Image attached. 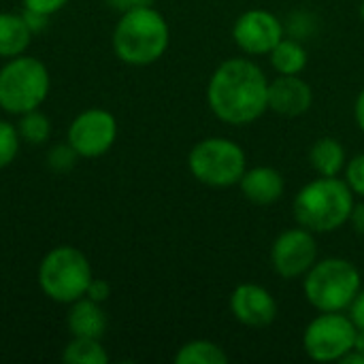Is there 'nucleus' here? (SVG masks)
Wrapping results in <instances>:
<instances>
[{
	"label": "nucleus",
	"mask_w": 364,
	"mask_h": 364,
	"mask_svg": "<svg viewBox=\"0 0 364 364\" xmlns=\"http://www.w3.org/2000/svg\"><path fill=\"white\" fill-rule=\"evenodd\" d=\"M207 105L224 124H254L269 111V79L250 58H228L209 79Z\"/></svg>",
	"instance_id": "obj_1"
},
{
	"label": "nucleus",
	"mask_w": 364,
	"mask_h": 364,
	"mask_svg": "<svg viewBox=\"0 0 364 364\" xmlns=\"http://www.w3.org/2000/svg\"><path fill=\"white\" fill-rule=\"evenodd\" d=\"M113 51L130 66H149L158 62L171 43V28L164 15L154 6H141L122 13L113 30Z\"/></svg>",
	"instance_id": "obj_2"
},
{
	"label": "nucleus",
	"mask_w": 364,
	"mask_h": 364,
	"mask_svg": "<svg viewBox=\"0 0 364 364\" xmlns=\"http://www.w3.org/2000/svg\"><path fill=\"white\" fill-rule=\"evenodd\" d=\"M354 192L341 177H318L303 186L294 198L292 211L299 226L320 232H335L350 222Z\"/></svg>",
	"instance_id": "obj_3"
},
{
	"label": "nucleus",
	"mask_w": 364,
	"mask_h": 364,
	"mask_svg": "<svg viewBox=\"0 0 364 364\" xmlns=\"http://www.w3.org/2000/svg\"><path fill=\"white\" fill-rule=\"evenodd\" d=\"M360 288L358 269L339 256L318 260L303 277V294L318 311H348Z\"/></svg>",
	"instance_id": "obj_4"
},
{
	"label": "nucleus",
	"mask_w": 364,
	"mask_h": 364,
	"mask_svg": "<svg viewBox=\"0 0 364 364\" xmlns=\"http://www.w3.org/2000/svg\"><path fill=\"white\" fill-rule=\"evenodd\" d=\"M51 77L45 62L32 55L9 58L0 68V109L9 115H21L47 100Z\"/></svg>",
	"instance_id": "obj_5"
},
{
	"label": "nucleus",
	"mask_w": 364,
	"mask_h": 364,
	"mask_svg": "<svg viewBox=\"0 0 364 364\" xmlns=\"http://www.w3.org/2000/svg\"><path fill=\"white\" fill-rule=\"evenodd\" d=\"M92 277L87 256L73 245L49 250L38 264V286L43 294L60 305H70L83 299Z\"/></svg>",
	"instance_id": "obj_6"
},
{
	"label": "nucleus",
	"mask_w": 364,
	"mask_h": 364,
	"mask_svg": "<svg viewBox=\"0 0 364 364\" xmlns=\"http://www.w3.org/2000/svg\"><path fill=\"white\" fill-rule=\"evenodd\" d=\"M188 168L196 181L209 188H230L239 186L247 171V156L232 139L207 136L190 149Z\"/></svg>",
	"instance_id": "obj_7"
},
{
	"label": "nucleus",
	"mask_w": 364,
	"mask_h": 364,
	"mask_svg": "<svg viewBox=\"0 0 364 364\" xmlns=\"http://www.w3.org/2000/svg\"><path fill=\"white\" fill-rule=\"evenodd\" d=\"M356 324L343 311H320L303 333V350L316 363H341L354 350Z\"/></svg>",
	"instance_id": "obj_8"
},
{
	"label": "nucleus",
	"mask_w": 364,
	"mask_h": 364,
	"mask_svg": "<svg viewBox=\"0 0 364 364\" xmlns=\"http://www.w3.org/2000/svg\"><path fill=\"white\" fill-rule=\"evenodd\" d=\"M117 139V119L111 111L92 107L81 111L68 126L66 141L79 154V158L105 156Z\"/></svg>",
	"instance_id": "obj_9"
},
{
	"label": "nucleus",
	"mask_w": 364,
	"mask_h": 364,
	"mask_svg": "<svg viewBox=\"0 0 364 364\" xmlns=\"http://www.w3.org/2000/svg\"><path fill=\"white\" fill-rule=\"evenodd\" d=\"M318 262V241L311 230L299 226L284 230L271 247V267L284 279L305 277Z\"/></svg>",
	"instance_id": "obj_10"
},
{
	"label": "nucleus",
	"mask_w": 364,
	"mask_h": 364,
	"mask_svg": "<svg viewBox=\"0 0 364 364\" xmlns=\"http://www.w3.org/2000/svg\"><path fill=\"white\" fill-rule=\"evenodd\" d=\"M284 34L279 17L267 9H250L232 26V41L245 55H269Z\"/></svg>",
	"instance_id": "obj_11"
},
{
	"label": "nucleus",
	"mask_w": 364,
	"mask_h": 364,
	"mask_svg": "<svg viewBox=\"0 0 364 364\" xmlns=\"http://www.w3.org/2000/svg\"><path fill=\"white\" fill-rule=\"evenodd\" d=\"M230 311L235 320L247 328H267L277 318L275 296L258 284H241L230 294Z\"/></svg>",
	"instance_id": "obj_12"
},
{
	"label": "nucleus",
	"mask_w": 364,
	"mask_h": 364,
	"mask_svg": "<svg viewBox=\"0 0 364 364\" xmlns=\"http://www.w3.org/2000/svg\"><path fill=\"white\" fill-rule=\"evenodd\" d=\"M314 105L311 85L299 75H277L269 81V111L282 117H301Z\"/></svg>",
	"instance_id": "obj_13"
},
{
	"label": "nucleus",
	"mask_w": 364,
	"mask_h": 364,
	"mask_svg": "<svg viewBox=\"0 0 364 364\" xmlns=\"http://www.w3.org/2000/svg\"><path fill=\"white\" fill-rule=\"evenodd\" d=\"M239 188H241V194L250 203L267 207V205L277 203L284 196L286 181H284V175L273 166H254L243 173Z\"/></svg>",
	"instance_id": "obj_14"
},
{
	"label": "nucleus",
	"mask_w": 364,
	"mask_h": 364,
	"mask_svg": "<svg viewBox=\"0 0 364 364\" xmlns=\"http://www.w3.org/2000/svg\"><path fill=\"white\" fill-rule=\"evenodd\" d=\"M66 326H68L70 337L102 339V335L107 331V316L102 311V305L87 296L70 303V311L66 316Z\"/></svg>",
	"instance_id": "obj_15"
},
{
	"label": "nucleus",
	"mask_w": 364,
	"mask_h": 364,
	"mask_svg": "<svg viewBox=\"0 0 364 364\" xmlns=\"http://www.w3.org/2000/svg\"><path fill=\"white\" fill-rule=\"evenodd\" d=\"M34 32L21 13L2 11L0 13V58L9 60L26 53Z\"/></svg>",
	"instance_id": "obj_16"
},
{
	"label": "nucleus",
	"mask_w": 364,
	"mask_h": 364,
	"mask_svg": "<svg viewBox=\"0 0 364 364\" xmlns=\"http://www.w3.org/2000/svg\"><path fill=\"white\" fill-rule=\"evenodd\" d=\"M309 162L320 177H339L348 164L346 147L333 136H322L314 143L309 151Z\"/></svg>",
	"instance_id": "obj_17"
},
{
	"label": "nucleus",
	"mask_w": 364,
	"mask_h": 364,
	"mask_svg": "<svg viewBox=\"0 0 364 364\" xmlns=\"http://www.w3.org/2000/svg\"><path fill=\"white\" fill-rule=\"evenodd\" d=\"M269 60L277 75H301L307 68L309 53L299 38L284 36L269 53Z\"/></svg>",
	"instance_id": "obj_18"
},
{
	"label": "nucleus",
	"mask_w": 364,
	"mask_h": 364,
	"mask_svg": "<svg viewBox=\"0 0 364 364\" xmlns=\"http://www.w3.org/2000/svg\"><path fill=\"white\" fill-rule=\"evenodd\" d=\"M177 364H226L228 354L213 341L207 339H194L179 348L175 354Z\"/></svg>",
	"instance_id": "obj_19"
},
{
	"label": "nucleus",
	"mask_w": 364,
	"mask_h": 364,
	"mask_svg": "<svg viewBox=\"0 0 364 364\" xmlns=\"http://www.w3.org/2000/svg\"><path fill=\"white\" fill-rule=\"evenodd\" d=\"M62 360L66 364H107L109 354L102 348L100 339L73 337L62 352Z\"/></svg>",
	"instance_id": "obj_20"
},
{
	"label": "nucleus",
	"mask_w": 364,
	"mask_h": 364,
	"mask_svg": "<svg viewBox=\"0 0 364 364\" xmlns=\"http://www.w3.org/2000/svg\"><path fill=\"white\" fill-rule=\"evenodd\" d=\"M17 132H19L21 141H26L30 145H43L51 134V122L43 111L34 109V111L19 115Z\"/></svg>",
	"instance_id": "obj_21"
},
{
	"label": "nucleus",
	"mask_w": 364,
	"mask_h": 364,
	"mask_svg": "<svg viewBox=\"0 0 364 364\" xmlns=\"http://www.w3.org/2000/svg\"><path fill=\"white\" fill-rule=\"evenodd\" d=\"M19 145H21V139H19L17 126L6 119H0V168H6L9 164H13V160L19 154Z\"/></svg>",
	"instance_id": "obj_22"
},
{
	"label": "nucleus",
	"mask_w": 364,
	"mask_h": 364,
	"mask_svg": "<svg viewBox=\"0 0 364 364\" xmlns=\"http://www.w3.org/2000/svg\"><path fill=\"white\" fill-rule=\"evenodd\" d=\"M77 158H79V154L66 141V143L53 145L49 149V154H47V166L51 171H55V173H66V171H70L77 164Z\"/></svg>",
	"instance_id": "obj_23"
},
{
	"label": "nucleus",
	"mask_w": 364,
	"mask_h": 364,
	"mask_svg": "<svg viewBox=\"0 0 364 364\" xmlns=\"http://www.w3.org/2000/svg\"><path fill=\"white\" fill-rule=\"evenodd\" d=\"M343 173H346V181L352 188L354 196L364 198V154H358L352 160H348Z\"/></svg>",
	"instance_id": "obj_24"
},
{
	"label": "nucleus",
	"mask_w": 364,
	"mask_h": 364,
	"mask_svg": "<svg viewBox=\"0 0 364 364\" xmlns=\"http://www.w3.org/2000/svg\"><path fill=\"white\" fill-rule=\"evenodd\" d=\"M21 4L26 11H34V13L51 17L58 11H62L68 4V0H21Z\"/></svg>",
	"instance_id": "obj_25"
},
{
	"label": "nucleus",
	"mask_w": 364,
	"mask_h": 364,
	"mask_svg": "<svg viewBox=\"0 0 364 364\" xmlns=\"http://www.w3.org/2000/svg\"><path fill=\"white\" fill-rule=\"evenodd\" d=\"M85 296L102 305V303L109 301V296H111V284H109L107 279H96V277H92Z\"/></svg>",
	"instance_id": "obj_26"
},
{
	"label": "nucleus",
	"mask_w": 364,
	"mask_h": 364,
	"mask_svg": "<svg viewBox=\"0 0 364 364\" xmlns=\"http://www.w3.org/2000/svg\"><path fill=\"white\" fill-rule=\"evenodd\" d=\"M348 316L352 318L356 328H364V288L358 290V294L354 296L352 305L348 307Z\"/></svg>",
	"instance_id": "obj_27"
},
{
	"label": "nucleus",
	"mask_w": 364,
	"mask_h": 364,
	"mask_svg": "<svg viewBox=\"0 0 364 364\" xmlns=\"http://www.w3.org/2000/svg\"><path fill=\"white\" fill-rule=\"evenodd\" d=\"M156 0H107V4L113 9V11H119V13H126V11H132V9H141V6H154Z\"/></svg>",
	"instance_id": "obj_28"
},
{
	"label": "nucleus",
	"mask_w": 364,
	"mask_h": 364,
	"mask_svg": "<svg viewBox=\"0 0 364 364\" xmlns=\"http://www.w3.org/2000/svg\"><path fill=\"white\" fill-rule=\"evenodd\" d=\"M23 19L28 21V26H30V30L36 34V32H41V30H45L47 28V15H41V13H34V11H26L23 9Z\"/></svg>",
	"instance_id": "obj_29"
},
{
	"label": "nucleus",
	"mask_w": 364,
	"mask_h": 364,
	"mask_svg": "<svg viewBox=\"0 0 364 364\" xmlns=\"http://www.w3.org/2000/svg\"><path fill=\"white\" fill-rule=\"evenodd\" d=\"M350 224H352L356 235L364 237V198L360 203H354V209H352V215H350Z\"/></svg>",
	"instance_id": "obj_30"
},
{
	"label": "nucleus",
	"mask_w": 364,
	"mask_h": 364,
	"mask_svg": "<svg viewBox=\"0 0 364 364\" xmlns=\"http://www.w3.org/2000/svg\"><path fill=\"white\" fill-rule=\"evenodd\" d=\"M354 119H356L360 132H364V87L360 90V94L356 96V102H354Z\"/></svg>",
	"instance_id": "obj_31"
},
{
	"label": "nucleus",
	"mask_w": 364,
	"mask_h": 364,
	"mask_svg": "<svg viewBox=\"0 0 364 364\" xmlns=\"http://www.w3.org/2000/svg\"><path fill=\"white\" fill-rule=\"evenodd\" d=\"M354 350H356V352H360V354L364 356V328H358V333H356Z\"/></svg>",
	"instance_id": "obj_32"
},
{
	"label": "nucleus",
	"mask_w": 364,
	"mask_h": 364,
	"mask_svg": "<svg viewBox=\"0 0 364 364\" xmlns=\"http://www.w3.org/2000/svg\"><path fill=\"white\" fill-rule=\"evenodd\" d=\"M358 15H360V19L364 21V0L360 2V9H358Z\"/></svg>",
	"instance_id": "obj_33"
}]
</instances>
